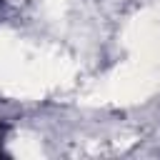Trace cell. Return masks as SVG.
<instances>
[{
  "instance_id": "1",
  "label": "cell",
  "mask_w": 160,
  "mask_h": 160,
  "mask_svg": "<svg viewBox=\"0 0 160 160\" xmlns=\"http://www.w3.org/2000/svg\"><path fill=\"white\" fill-rule=\"evenodd\" d=\"M0 140H2V125H0Z\"/></svg>"
}]
</instances>
